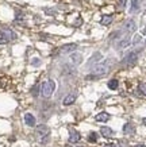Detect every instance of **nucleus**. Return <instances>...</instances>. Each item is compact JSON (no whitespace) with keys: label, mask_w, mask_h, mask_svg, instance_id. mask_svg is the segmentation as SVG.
Masks as SVG:
<instances>
[{"label":"nucleus","mask_w":146,"mask_h":147,"mask_svg":"<svg viewBox=\"0 0 146 147\" xmlns=\"http://www.w3.org/2000/svg\"><path fill=\"white\" fill-rule=\"evenodd\" d=\"M54 89H56V82H54L53 80H48V81H45L43 84H42V96L43 97H50L52 94H53Z\"/></svg>","instance_id":"1"},{"label":"nucleus","mask_w":146,"mask_h":147,"mask_svg":"<svg viewBox=\"0 0 146 147\" xmlns=\"http://www.w3.org/2000/svg\"><path fill=\"white\" fill-rule=\"evenodd\" d=\"M0 36H1V38H4L7 42H8V40L16 39V34H15V32H14L11 28H7V27L0 30Z\"/></svg>","instance_id":"2"},{"label":"nucleus","mask_w":146,"mask_h":147,"mask_svg":"<svg viewBox=\"0 0 146 147\" xmlns=\"http://www.w3.org/2000/svg\"><path fill=\"white\" fill-rule=\"evenodd\" d=\"M107 70H108L107 63H99L92 69V76H103L107 73Z\"/></svg>","instance_id":"3"},{"label":"nucleus","mask_w":146,"mask_h":147,"mask_svg":"<svg viewBox=\"0 0 146 147\" xmlns=\"http://www.w3.org/2000/svg\"><path fill=\"white\" fill-rule=\"evenodd\" d=\"M76 49H77V45H76V43H68V45H64L61 49H60V53L69 54V53H73Z\"/></svg>","instance_id":"4"},{"label":"nucleus","mask_w":146,"mask_h":147,"mask_svg":"<svg viewBox=\"0 0 146 147\" xmlns=\"http://www.w3.org/2000/svg\"><path fill=\"white\" fill-rule=\"evenodd\" d=\"M123 132H124V135L133 136V135L135 134V127H134V124H131V123H126V124L123 125Z\"/></svg>","instance_id":"5"},{"label":"nucleus","mask_w":146,"mask_h":147,"mask_svg":"<svg viewBox=\"0 0 146 147\" xmlns=\"http://www.w3.org/2000/svg\"><path fill=\"white\" fill-rule=\"evenodd\" d=\"M124 62L127 63L128 66H134V65L137 63V54H135V53L127 54V57L124 58Z\"/></svg>","instance_id":"6"},{"label":"nucleus","mask_w":146,"mask_h":147,"mask_svg":"<svg viewBox=\"0 0 146 147\" xmlns=\"http://www.w3.org/2000/svg\"><path fill=\"white\" fill-rule=\"evenodd\" d=\"M71 61L73 65H80L83 62V54L80 53H71Z\"/></svg>","instance_id":"7"},{"label":"nucleus","mask_w":146,"mask_h":147,"mask_svg":"<svg viewBox=\"0 0 146 147\" xmlns=\"http://www.w3.org/2000/svg\"><path fill=\"white\" fill-rule=\"evenodd\" d=\"M80 139H81L80 132H77V131H75V129H72L71 135H69V143H76V142H79Z\"/></svg>","instance_id":"8"},{"label":"nucleus","mask_w":146,"mask_h":147,"mask_svg":"<svg viewBox=\"0 0 146 147\" xmlns=\"http://www.w3.org/2000/svg\"><path fill=\"white\" fill-rule=\"evenodd\" d=\"M24 123H26L29 127H34V125H35V117L31 115V113H26V115H24Z\"/></svg>","instance_id":"9"},{"label":"nucleus","mask_w":146,"mask_h":147,"mask_svg":"<svg viewBox=\"0 0 146 147\" xmlns=\"http://www.w3.org/2000/svg\"><path fill=\"white\" fill-rule=\"evenodd\" d=\"M100 134H102L104 138H111V136H114V131H112L110 127H102V128H100Z\"/></svg>","instance_id":"10"},{"label":"nucleus","mask_w":146,"mask_h":147,"mask_svg":"<svg viewBox=\"0 0 146 147\" xmlns=\"http://www.w3.org/2000/svg\"><path fill=\"white\" fill-rule=\"evenodd\" d=\"M135 28H137V26H135V22H134V20H127L126 24H124V30L127 32H134Z\"/></svg>","instance_id":"11"},{"label":"nucleus","mask_w":146,"mask_h":147,"mask_svg":"<svg viewBox=\"0 0 146 147\" xmlns=\"http://www.w3.org/2000/svg\"><path fill=\"white\" fill-rule=\"evenodd\" d=\"M37 132H38V135H39L41 138H43V136H46V135L50 134V129H49L46 125H41L39 128L37 129Z\"/></svg>","instance_id":"12"},{"label":"nucleus","mask_w":146,"mask_h":147,"mask_svg":"<svg viewBox=\"0 0 146 147\" xmlns=\"http://www.w3.org/2000/svg\"><path fill=\"white\" fill-rule=\"evenodd\" d=\"M108 119H110V115L107 112H102V113H97L95 116V120L96 121H107Z\"/></svg>","instance_id":"13"},{"label":"nucleus","mask_w":146,"mask_h":147,"mask_svg":"<svg viewBox=\"0 0 146 147\" xmlns=\"http://www.w3.org/2000/svg\"><path fill=\"white\" fill-rule=\"evenodd\" d=\"M76 100V93H71L68 94L67 97L64 98V105H71V104H73Z\"/></svg>","instance_id":"14"},{"label":"nucleus","mask_w":146,"mask_h":147,"mask_svg":"<svg viewBox=\"0 0 146 147\" xmlns=\"http://www.w3.org/2000/svg\"><path fill=\"white\" fill-rule=\"evenodd\" d=\"M128 45H130V38L126 36V38H123V39L118 43V49H124V47H127Z\"/></svg>","instance_id":"15"},{"label":"nucleus","mask_w":146,"mask_h":147,"mask_svg":"<svg viewBox=\"0 0 146 147\" xmlns=\"http://www.w3.org/2000/svg\"><path fill=\"white\" fill-rule=\"evenodd\" d=\"M100 23H102L103 26H108V24L112 23V16L111 15H104L102 18V20H100Z\"/></svg>","instance_id":"16"},{"label":"nucleus","mask_w":146,"mask_h":147,"mask_svg":"<svg viewBox=\"0 0 146 147\" xmlns=\"http://www.w3.org/2000/svg\"><path fill=\"white\" fill-rule=\"evenodd\" d=\"M100 59H102V54L99 53V51H97V53H95L92 55V57H91V59H89V65H91V63L92 62H97V61H100Z\"/></svg>","instance_id":"17"},{"label":"nucleus","mask_w":146,"mask_h":147,"mask_svg":"<svg viewBox=\"0 0 146 147\" xmlns=\"http://www.w3.org/2000/svg\"><path fill=\"white\" fill-rule=\"evenodd\" d=\"M118 85H119V82H118V80H115V78H112V80L108 81V88L112 90H115L116 88H118Z\"/></svg>","instance_id":"18"},{"label":"nucleus","mask_w":146,"mask_h":147,"mask_svg":"<svg viewBox=\"0 0 146 147\" xmlns=\"http://www.w3.org/2000/svg\"><path fill=\"white\" fill-rule=\"evenodd\" d=\"M141 3H142V0H133V7H131V11H133V12H135V11L139 8Z\"/></svg>","instance_id":"19"},{"label":"nucleus","mask_w":146,"mask_h":147,"mask_svg":"<svg viewBox=\"0 0 146 147\" xmlns=\"http://www.w3.org/2000/svg\"><path fill=\"white\" fill-rule=\"evenodd\" d=\"M97 138H99V135L96 134V132H91V134L88 135V140L91 143H93V142H96L97 140Z\"/></svg>","instance_id":"20"},{"label":"nucleus","mask_w":146,"mask_h":147,"mask_svg":"<svg viewBox=\"0 0 146 147\" xmlns=\"http://www.w3.org/2000/svg\"><path fill=\"white\" fill-rule=\"evenodd\" d=\"M139 92H142V94L146 96V84L145 82H141V84H139Z\"/></svg>","instance_id":"21"},{"label":"nucleus","mask_w":146,"mask_h":147,"mask_svg":"<svg viewBox=\"0 0 146 147\" xmlns=\"http://www.w3.org/2000/svg\"><path fill=\"white\" fill-rule=\"evenodd\" d=\"M31 65H33V66H39V65H41V59H39V58H34V59L31 61Z\"/></svg>","instance_id":"22"},{"label":"nucleus","mask_w":146,"mask_h":147,"mask_svg":"<svg viewBox=\"0 0 146 147\" xmlns=\"http://www.w3.org/2000/svg\"><path fill=\"white\" fill-rule=\"evenodd\" d=\"M118 5H119V8H124V5H126V0H118Z\"/></svg>","instance_id":"23"},{"label":"nucleus","mask_w":146,"mask_h":147,"mask_svg":"<svg viewBox=\"0 0 146 147\" xmlns=\"http://www.w3.org/2000/svg\"><path fill=\"white\" fill-rule=\"evenodd\" d=\"M139 40H141V36H139V35H135V36H134V40H133L134 43H138Z\"/></svg>","instance_id":"24"},{"label":"nucleus","mask_w":146,"mask_h":147,"mask_svg":"<svg viewBox=\"0 0 146 147\" xmlns=\"http://www.w3.org/2000/svg\"><path fill=\"white\" fill-rule=\"evenodd\" d=\"M5 43H7V40H5L4 38H1V36H0V45H5Z\"/></svg>","instance_id":"25"},{"label":"nucleus","mask_w":146,"mask_h":147,"mask_svg":"<svg viewBox=\"0 0 146 147\" xmlns=\"http://www.w3.org/2000/svg\"><path fill=\"white\" fill-rule=\"evenodd\" d=\"M104 147H116V146L112 144V143H108V144H104Z\"/></svg>","instance_id":"26"},{"label":"nucleus","mask_w":146,"mask_h":147,"mask_svg":"<svg viewBox=\"0 0 146 147\" xmlns=\"http://www.w3.org/2000/svg\"><path fill=\"white\" fill-rule=\"evenodd\" d=\"M134 147H146V146H145V144H135Z\"/></svg>","instance_id":"27"},{"label":"nucleus","mask_w":146,"mask_h":147,"mask_svg":"<svg viewBox=\"0 0 146 147\" xmlns=\"http://www.w3.org/2000/svg\"><path fill=\"white\" fill-rule=\"evenodd\" d=\"M142 123H143V124L146 125V117H145V119H143V120H142Z\"/></svg>","instance_id":"28"},{"label":"nucleus","mask_w":146,"mask_h":147,"mask_svg":"<svg viewBox=\"0 0 146 147\" xmlns=\"http://www.w3.org/2000/svg\"><path fill=\"white\" fill-rule=\"evenodd\" d=\"M65 147H72V146H71V144H67V146H65Z\"/></svg>","instance_id":"29"}]
</instances>
